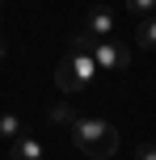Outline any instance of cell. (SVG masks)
<instances>
[{
  "mask_svg": "<svg viewBox=\"0 0 156 160\" xmlns=\"http://www.w3.org/2000/svg\"><path fill=\"white\" fill-rule=\"evenodd\" d=\"M68 135H72V143L80 148L84 156H93V160H110L118 152V131L110 127L106 118H72Z\"/></svg>",
  "mask_w": 156,
  "mask_h": 160,
  "instance_id": "obj_1",
  "label": "cell"
},
{
  "mask_svg": "<svg viewBox=\"0 0 156 160\" xmlns=\"http://www.w3.org/2000/svg\"><path fill=\"white\" fill-rule=\"evenodd\" d=\"M97 59L93 55H84V51H72L68 59H59V68H55V84L63 88V93H84V88H93L97 84Z\"/></svg>",
  "mask_w": 156,
  "mask_h": 160,
  "instance_id": "obj_2",
  "label": "cell"
},
{
  "mask_svg": "<svg viewBox=\"0 0 156 160\" xmlns=\"http://www.w3.org/2000/svg\"><path fill=\"white\" fill-rule=\"evenodd\" d=\"M93 59H97V68H106V72H123V68L131 63V51H127L118 38H97Z\"/></svg>",
  "mask_w": 156,
  "mask_h": 160,
  "instance_id": "obj_3",
  "label": "cell"
},
{
  "mask_svg": "<svg viewBox=\"0 0 156 160\" xmlns=\"http://www.w3.org/2000/svg\"><path fill=\"white\" fill-rule=\"evenodd\" d=\"M8 160H47V148H42V139L21 135L13 148H8Z\"/></svg>",
  "mask_w": 156,
  "mask_h": 160,
  "instance_id": "obj_4",
  "label": "cell"
},
{
  "mask_svg": "<svg viewBox=\"0 0 156 160\" xmlns=\"http://www.w3.org/2000/svg\"><path fill=\"white\" fill-rule=\"evenodd\" d=\"M84 30H89L93 38H114V13H110V8H93V13L84 17Z\"/></svg>",
  "mask_w": 156,
  "mask_h": 160,
  "instance_id": "obj_5",
  "label": "cell"
},
{
  "mask_svg": "<svg viewBox=\"0 0 156 160\" xmlns=\"http://www.w3.org/2000/svg\"><path fill=\"white\" fill-rule=\"evenodd\" d=\"M135 42H139V47H148V51H156V13L143 17V21L135 25Z\"/></svg>",
  "mask_w": 156,
  "mask_h": 160,
  "instance_id": "obj_6",
  "label": "cell"
},
{
  "mask_svg": "<svg viewBox=\"0 0 156 160\" xmlns=\"http://www.w3.org/2000/svg\"><path fill=\"white\" fill-rule=\"evenodd\" d=\"M0 139H8V143L21 139V118L17 114H0Z\"/></svg>",
  "mask_w": 156,
  "mask_h": 160,
  "instance_id": "obj_7",
  "label": "cell"
},
{
  "mask_svg": "<svg viewBox=\"0 0 156 160\" xmlns=\"http://www.w3.org/2000/svg\"><path fill=\"white\" fill-rule=\"evenodd\" d=\"M127 8H131V13L143 21V17H152V13H156V0H127Z\"/></svg>",
  "mask_w": 156,
  "mask_h": 160,
  "instance_id": "obj_8",
  "label": "cell"
},
{
  "mask_svg": "<svg viewBox=\"0 0 156 160\" xmlns=\"http://www.w3.org/2000/svg\"><path fill=\"white\" fill-rule=\"evenodd\" d=\"M51 118H55V122H68V127H72V114H68V105H55V110H51Z\"/></svg>",
  "mask_w": 156,
  "mask_h": 160,
  "instance_id": "obj_9",
  "label": "cell"
},
{
  "mask_svg": "<svg viewBox=\"0 0 156 160\" xmlns=\"http://www.w3.org/2000/svg\"><path fill=\"white\" fill-rule=\"evenodd\" d=\"M135 160H156V143H143L139 152H135Z\"/></svg>",
  "mask_w": 156,
  "mask_h": 160,
  "instance_id": "obj_10",
  "label": "cell"
},
{
  "mask_svg": "<svg viewBox=\"0 0 156 160\" xmlns=\"http://www.w3.org/2000/svg\"><path fill=\"white\" fill-rule=\"evenodd\" d=\"M4 59H8V42L0 38V63H4Z\"/></svg>",
  "mask_w": 156,
  "mask_h": 160,
  "instance_id": "obj_11",
  "label": "cell"
},
{
  "mask_svg": "<svg viewBox=\"0 0 156 160\" xmlns=\"http://www.w3.org/2000/svg\"><path fill=\"white\" fill-rule=\"evenodd\" d=\"M0 8H4V0H0Z\"/></svg>",
  "mask_w": 156,
  "mask_h": 160,
  "instance_id": "obj_12",
  "label": "cell"
}]
</instances>
